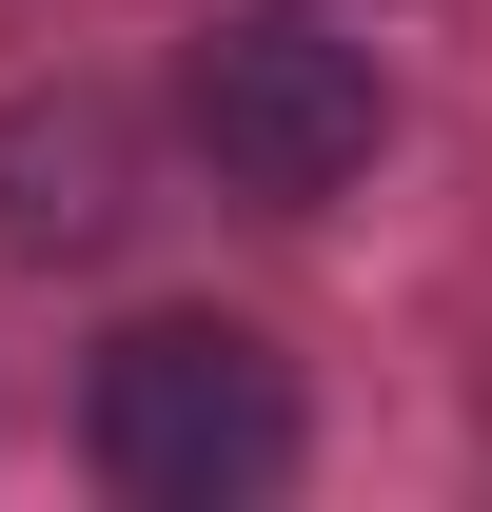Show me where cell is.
<instances>
[{
  "label": "cell",
  "instance_id": "7a4b0ae2",
  "mask_svg": "<svg viewBox=\"0 0 492 512\" xmlns=\"http://www.w3.org/2000/svg\"><path fill=\"white\" fill-rule=\"evenodd\" d=\"M178 138L217 158V197L315 217V197H355V178H374L394 79H374V40H355V20H315V0H237V20L178 60Z\"/></svg>",
  "mask_w": 492,
  "mask_h": 512
},
{
  "label": "cell",
  "instance_id": "6da1fadb",
  "mask_svg": "<svg viewBox=\"0 0 492 512\" xmlns=\"http://www.w3.org/2000/svg\"><path fill=\"white\" fill-rule=\"evenodd\" d=\"M79 453L138 512H256L296 473V355L237 316H119L79 375Z\"/></svg>",
  "mask_w": 492,
  "mask_h": 512
},
{
  "label": "cell",
  "instance_id": "3957f363",
  "mask_svg": "<svg viewBox=\"0 0 492 512\" xmlns=\"http://www.w3.org/2000/svg\"><path fill=\"white\" fill-rule=\"evenodd\" d=\"M138 217V119L99 79H20L0 99V256H99Z\"/></svg>",
  "mask_w": 492,
  "mask_h": 512
}]
</instances>
